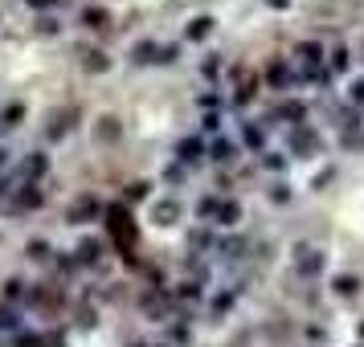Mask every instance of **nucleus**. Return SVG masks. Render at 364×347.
I'll return each instance as SVG.
<instances>
[{"mask_svg":"<svg viewBox=\"0 0 364 347\" xmlns=\"http://www.w3.org/2000/svg\"><path fill=\"white\" fill-rule=\"evenodd\" d=\"M323 265H328V253H323V249H299L295 253V274L299 278H319Z\"/></svg>","mask_w":364,"mask_h":347,"instance_id":"f257e3e1","label":"nucleus"},{"mask_svg":"<svg viewBox=\"0 0 364 347\" xmlns=\"http://www.w3.org/2000/svg\"><path fill=\"white\" fill-rule=\"evenodd\" d=\"M328 53H323V45L319 41H303V45H295V62L307 70H319V62H323Z\"/></svg>","mask_w":364,"mask_h":347,"instance_id":"f03ea898","label":"nucleus"},{"mask_svg":"<svg viewBox=\"0 0 364 347\" xmlns=\"http://www.w3.org/2000/svg\"><path fill=\"white\" fill-rule=\"evenodd\" d=\"M266 82L274 86V90H291V82H295V74H291V66H287V62H270V66H266Z\"/></svg>","mask_w":364,"mask_h":347,"instance_id":"7ed1b4c3","label":"nucleus"},{"mask_svg":"<svg viewBox=\"0 0 364 347\" xmlns=\"http://www.w3.org/2000/svg\"><path fill=\"white\" fill-rule=\"evenodd\" d=\"M291 151H295V155L315 151V131H311V127H303V123H299L295 131H291Z\"/></svg>","mask_w":364,"mask_h":347,"instance_id":"20e7f679","label":"nucleus"},{"mask_svg":"<svg viewBox=\"0 0 364 347\" xmlns=\"http://www.w3.org/2000/svg\"><path fill=\"white\" fill-rule=\"evenodd\" d=\"M242 221V204L237 200H221L217 204V225H237Z\"/></svg>","mask_w":364,"mask_h":347,"instance_id":"39448f33","label":"nucleus"},{"mask_svg":"<svg viewBox=\"0 0 364 347\" xmlns=\"http://www.w3.org/2000/svg\"><path fill=\"white\" fill-rule=\"evenodd\" d=\"M151 216H156V225H176V216H181V204H176V200H160Z\"/></svg>","mask_w":364,"mask_h":347,"instance_id":"423d86ee","label":"nucleus"},{"mask_svg":"<svg viewBox=\"0 0 364 347\" xmlns=\"http://www.w3.org/2000/svg\"><path fill=\"white\" fill-rule=\"evenodd\" d=\"M360 286H364V282L356 278V274H340V278L331 282V290H336V294H340V298H352V294H356V290H360Z\"/></svg>","mask_w":364,"mask_h":347,"instance_id":"0eeeda50","label":"nucleus"},{"mask_svg":"<svg viewBox=\"0 0 364 347\" xmlns=\"http://www.w3.org/2000/svg\"><path fill=\"white\" fill-rule=\"evenodd\" d=\"M213 160H217V164H233V160H237V143L217 139V143H213Z\"/></svg>","mask_w":364,"mask_h":347,"instance_id":"6e6552de","label":"nucleus"},{"mask_svg":"<svg viewBox=\"0 0 364 347\" xmlns=\"http://www.w3.org/2000/svg\"><path fill=\"white\" fill-rule=\"evenodd\" d=\"M176 151H181V160H184V164H197L200 155H205V143H200V139H184V143H181Z\"/></svg>","mask_w":364,"mask_h":347,"instance_id":"1a4fd4ad","label":"nucleus"},{"mask_svg":"<svg viewBox=\"0 0 364 347\" xmlns=\"http://www.w3.org/2000/svg\"><path fill=\"white\" fill-rule=\"evenodd\" d=\"M348 66H352V53L344 50V45H336V50H331V74H348Z\"/></svg>","mask_w":364,"mask_h":347,"instance_id":"9d476101","label":"nucleus"},{"mask_svg":"<svg viewBox=\"0 0 364 347\" xmlns=\"http://www.w3.org/2000/svg\"><path fill=\"white\" fill-rule=\"evenodd\" d=\"M209 29H213V21H209V17H193V21H188V41L209 37Z\"/></svg>","mask_w":364,"mask_h":347,"instance_id":"9b49d317","label":"nucleus"},{"mask_svg":"<svg viewBox=\"0 0 364 347\" xmlns=\"http://www.w3.org/2000/svg\"><path fill=\"white\" fill-rule=\"evenodd\" d=\"M274 115L279 119H295V127L299 123H303V115H307V111H303V102H282L279 111H274Z\"/></svg>","mask_w":364,"mask_h":347,"instance_id":"f8f14e48","label":"nucleus"},{"mask_svg":"<svg viewBox=\"0 0 364 347\" xmlns=\"http://www.w3.org/2000/svg\"><path fill=\"white\" fill-rule=\"evenodd\" d=\"M262 143H266V131H262V127H254V123H246V148L262 151Z\"/></svg>","mask_w":364,"mask_h":347,"instance_id":"ddd939ff","label":"nucleus"},{"mask_svg":"<svg viewBox=\"0 0 364 347\" xmlns=\"http://www.w3.org/2000/svg\"><path fill=\"white\" fill-rule=\"evenodd\" d=\"M348 102H352L356 111H364V78H356V82L348 86Z\"/></svg>","mask_w":364,"mask_h":347,"instance_id":"4468645a","label":"nucleus"},{"mask_svg":"<svg viewBox=\"0 0 364 347\" xmlns=\"http://www.w3.org/2000/svg\"><path fill=\"white\" fill-rule=\"evenodd\" d=\"M99 213V200H78V209H74V221H82V216H95Z\"/></svg>","mask_w":364,"mask_h":347,"instance_id":"2eb2a0df","label":"nucleus"},{"mask_svg":"<svg viewBox=\"0 0 364 347\" xmlns=\"http://www.w3.org/2000/svg\"><path fill=\"white\" fill-rule=\"evenodd\" d=\"M266 167H270V172H282V167H287V155H279V151H266V160H262Z\"/></svg>","mask_w":364,"mask_h":347,"instance_id":"dca6fc26","label":"nucleus"},{"mask_svg":"<svg viewBox=\"0 0 364 347\" xmlns=\"http://www.w3.org/2000/svg\"><path fill=\"white\" fill-rule=\"evenodd\" d=\"M221 253H225V258H242V241H237V237H233V241H225V246H221Z\"/></svg>","mask_w":364,"mask_h":347,"instance_id":"f3484780","label":"nucleus"},{"mask_svg":"<svg viewBox=\"0 0 364 347\" xmlns=\"http://www.w3.org/2000/svg\"><path fill=\"white\" fill-rule=\"evenodd\" d=\"M86 70H107V57H102V53H90V57H86Z\"/></svg>","mask_w":364,"mask_h":347,"instance_id":"a211bd4d","label":"nucleus"},{"mask_svg":"<svg viewBox=\"0 0 364 347\" xmlns=\"http://www.w3.org/2000/svg\"><path fill=\"white\" fill-rule=\"evenodd\" d=\"M13 323H17V314H13V311H4V307H0V331H4V327H13Z\"/></svg>","mask_w":364,"mask_h":347,"instance_id":"6ab92c4d","label":"nucleus"},{"mask_svg":"<svg viewBox=\"0 0 364 347\" xmlns=\"http://www.w3.org/2000/svg\"><path fill=\"white\" fill-rule=\"evenodd\" d=\"M102 21H107V13H86V25H95V29H99Z\"/></svg>","mask_w":364,"mask_h":347,"instance_id":"aec40b11","label":"nucleus"},{"mask_svg":"<svg viewBox=\"0 0 364 347\" xmlns=\"http://www.w3.org/2000/svg\"><path fill=\"white\" fill-rule=\"evenodd\" d=\"M266 4H270V9H287V4H291V0H266Z\"/></svg>","mask_w":364,"mask_h":347,"instance_id":"412c9836","label":"nucleus"},{"mask_svg":"<svg viewBox=\"0 0 364 347\" xmlns=\"http://www.w3.org/2000/svg\"><path fill=\"white\" fill-rule=\"evenodd\" d=\"M360 339H364V323H360Z\"/></svg>","mask_w":364,"mask_h":347,"instance_id":"4be33fe9","label":"nucleus"}]
</instances>
